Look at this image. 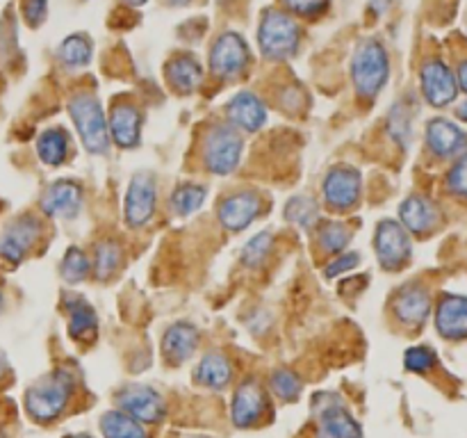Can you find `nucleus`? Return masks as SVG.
Returning <instances> with one entry per match:
<instances>
[{"label": "nucleus", "instance_id": "obj_1", "mask_svg": "<svg viewBox=\"0 0 467 438\" xmlns=\"http://www.w3.org/2000/svg\"><path fill=\"white\" fill-rule=\"evenodd\" d=\"M351 78H354L356 94L360 99L374 100L381 94L390 78V57L381 41H360L351 59Z\"/></svg>", "mask_w": 467, "mask_h": 438}, {"label": "nucleus", "instance_id": "obj_2", "mask_svg": "<svg viewBox=\"0 0 467 438\" xmlns=\"http://www.w3.org/2000/svg\"><path fill=\"white\" fill-rule=\"evenodd\" d=\"M73 391L71 372L67 370H55L53 374L36 381L26 392V409L32 420L36 422H53L67 409V402Z\"/></svg>", "mask_w": 467, "mask_h": 438}, {"label": "nucleus", "instance_id": "obj_3", "mask_svg": "<svg viewBox=\"0 0 467 438\" xmlns=\"http://www.w3.org/2000/svg\"><path fill=\"white\" fill-rule=\"evenodd\" d=\"M68 114L89 153L103 155L109 146V128L103 105L94 94H76L68 100Z\"/></svg>", "mask_w": 467, "mask_h": 438}, {"label": "nucleus", "instance_id": "obj_4", "mask_svg": "<svg viewBox=\"0 0 467 438\" xmlns=\"http://www.w3.org/2000/svg\"><path fill=\"white\" fill-rule=\"evenodd\" d=\"M301 27L281 9H267L258 27L260 53L267 59H287L299 50Z\"/></svg>", "mask_w": 467, "mask_h": 438}, {"label": "nucleus", "instance_id": "obj_5", "mask_svg": "<svg viewBox=\"0 0 467 438\" xmlns=\"http://www.w3.org/2000/svg\"><path fill=\"white\" fill-rule=\"evenodd\" d=\"M242 151H244V141H242L240 132L231 126H217L205 137L203 162L208 172L217 173V176H226V173L237 169L242 160Z\"/></svg>", "mask_w": 467, "mask_h": 438}, {"label": "nucleus", "instance_id": "obj_6", "mask_svg": "<svg viewBox=\"0 0 467 438\" xmlns=\"http://www.w3.org/2000/svg\"><path fill=\"white\" fill-rule=\"evenodd\" d=\"M374 251L383 269H401L410 260L413 254V242L409 231L395 219H383L374 231Z\"/></svg>", "mask_w": 467, "mask_h": 438}, {"label": "nucleus", "instance_id": "obj_7", "mask_svg": "<svg viewBox=\"0 0 467 438\" xmlns=\"http://www.w3.org/2000/svg\"><path fill=\"white\" fill-rule=\"evenodd\" d=\"M251 62L249 44L237 32H223L217 41H214L213 50H210V68L214 76L231 80V78L242 76Z\"/></svg>", "mask_w": 467, "mask_h": 438}, {"label": "nucleus", "instance_id": "obj_8", "mask_svg": "<svg viewBox=\"0 0 467 438\" xmlns=\"http://www.w3.org/2000/svg\"><path fill=\"white\" fill-rule=\"evenodd\" d=\"M420 87H422L424 100L433 108H447L459 96L456 73L451 71L450 64L438 57L427 59L422 64V68H420Z\"/></svg>", "mask_w": 467, "mask_h": 438}, {"label": "nucleus", "instance_id": "obj_9", "mask_svg": "<svg viewBox=\"0 0 467 438\" xmlns=\"http://www.w3.org/2000/svg\"><path fill=\"white\" fill-rule=\"evenodd\" d=\"M324 201L331 210H351L358 205L360 192H363V178L354 167H333L324 178Z\"/></svg>", "mask_w": 467, "mask_h": 438}, {"label": "nucleus", "instance_id": "obj_10", "mask_svg": "<svg viewBox=\"0 0 467 438\" xmlns=\"http://www.w3.org/2000/svg\"><path fill=\"white\" fill-rule=\"evenodd\" d=\"M41 226L32 214L14 219L0 235V263L18 265L39 240Z\"/></svg>", "mask_w": 467, "mask_h": 438}, {"label": "nucleus", "instance_id": "obj_11", "mask_svg": "<svg viewBox=\"0 0 467 438\" xmlns=\"http://www.w3.org/2000/svg\"><path fill=\"white\" fill-rule=\"evenodd\" d=\"M117 404L123 413L135 418L137 422H158L164 415V400L158 391L149 386H128L119 391Z\"/></svg>", "mask_w": 467, "mask_h": 438}, {"label": "nucleus", "instance_id": "obj_12", "mask_svg": "<svg viewBox=\"0 0 467 438\" xmlns=\"http://www.w3.org/2000/svg\"><path fill=\"white\" fill-rule=\"evenodd\" d=\"M155 181L150 173H135L126 192V222L132 228L149 224L155 214Z\"/></svg>", "mask_w": 467, "mask_h": 438}, {"label": "nucleus", "instance_id": "obj_13", "mask_svg": "<svg viewBox=\"0 0 467 438\" xmlns=\"http://www.w3.org/2000/svg\"><path fill=\"white\" fill-rule=\"evenodd\" d=\"M427 146L436 158L450 160L456 158L465 151L467 146V132L459 123H454L451 119L436 117L427 123Z\"/></svg>", "mask_w": 467, "mask_h": 438}, {"label": "nucleus", "instance_id": "obj_14", "mask_svg": "<svg viewBox=\"0 0 467 438\" xmlns=\"http://www.w3.org/2000/svg\"><path fill=\"white\" fill-rule=\"evenodd\" d=\"M317 438H363V429L356 422L354 415L342 406L337 395L333 397V402L317 406Z\"/></svg>", "mask_w": 467, "mask_h": 438}, {"label": "nucleus", "instance_id": "obj_15", "mask_svg": "<svg viewBox=\"0 0 467 438\" xmlns=\"http://www.w3.org/2000/svg\"><path fill=\"white\" fill-rule=\"evenodd\" d=\"M267 411V395L255 379H246L235 391L231 404V418L240 429L258 422Z\"/></svg>", "mask_w": 467, "mask_h": 438}, {"label": "nucleus", "instance_id": "obj_16", "mask_svg": "<svg viewBox=\"0 0 467 438\" xmlns=\"http://www.w3.org/2000/svg\"><path fill=\"white\" fill-rule=\"evenodd\" d=\"M260 196L255 192H235V194L226 196L219 205V222L223 228L233 233H240L254 222L260 214Z\"/></svg>", "mask_w": 467, "mask_h": 438}, {"label": "nucleus", "instance_id": "obj_17", "mask_svg": "<svg viewBox=\"0 0 467 438\" xmlns=\"http://www.w3.org/2000/svg\"><path fill=\"white\" fill-rule=\"evenodd\" d=\"M41 210L55 219H73L82 210V190L78 182L57 181L41 196Z\"/></svg>", "mask_w": 467, "mask_h": 438}, {"label": "nucleus", "instance_id": "obj_18", "mask_svg": "<svg viewBox=\"0 0 467 438\" xmlns=\"http://www.w3.org/2000/svg\"><path fill=\"white\" fill-rule=\"evenodd\" d=\"M400 222L409 233L424 235V233H431L441 224V210L429 196L413 194L401 201Z\"/></svg>", "mask_w": 467, "mask_h": 438}, {"label": "nucleus", "instance_id": "obj_19", "mask_svg": "<svg viewBox=\"0 0 467 438\" xmlns=\"http://www.w3.org/2000/svg\"><path fill=\"white\" fill-rule=\"evenodd\" d=\"M436 328L447 340L467 338V297L445 295L436 306Z\"/></svg>", "mask_w": 467, "mask_h": 438}, {"label": "nucleus", "instance_id": "obj_20", "mask_svg": "<svg viewBox=\"0 0 467 438\" xmlns=\"http://www.w3.org/2000/svg\"><path fill=\"white\" fill-rule=\"evenodd\" d=\"M226 114L233 126L244 132H255L267 123V110H265L263 100L251 91H240L237 96H233L226 105Z\"/></svg>", "mask_w": 467, "mask_h": 438}, {"label": "nucleus", "instance_id": "obj_21", "mask_svg": "<svg viewBox=\"0 0 467 438\" xmlns=\"http://www.w3.org/2000/svg\"><path fill=\"white\" fill-rule=\"evenodd\" d=\"M395 315L406 327H420L431 315V295L420 283H410L400 292L395 301Z\"/></svg>", "mask_w": 467, "mask_h": 438}, {"label": "nucleus", "instance_id": "obj_22", "mask_svg": "<svg viewBox=\"0 0 467 438\" xmlns=\"http://www.w3.org/2000/svg\"><path fill=\"white\" fill-rule=\"evenodd\" d=\"M109 137L119 149H135L141 141V114L135 105L123 103L112 110L109 117Z\"/></svg>", "mask_w": 467, "mask_h": 438}, {"label": "nucleus", "instance_id": "obj_23", "mask_svg": "<svg viewBox=\"0 0 467 438\" xmlns=\"http://www.w3.org/2000/svg\"><path fill=\"white\" fill-rule=\"evenodd\" d=\"M196 347H199V331L190 322H176L162 338V354L171 365H181L192 359Z\"/></svg>", "mask_w": 467, "mask_h": 438}, {"label": "nucleus", "instance_id": "obj_24", "mask_svg": "<svg viewBox=\"0 0 467 438\" xmlns=\"http://www.w3.org/2000/svg\"><path fill=\"white\" fill-rule=\"evenodd\" d=\"M167 80L173 91L192 94L203 80V67L192 55H178L167 64Z\"/></svg>", "mask_w": 467, "mask_h": 438}, {"label": "nucleus", "instance_id": "obj_25", "mask_svg": "<svg viewBox=\"0 0 467 438\" xmlns=\"http://www.w3.org/2000/svg\"><path fill=\"white\" fill-rule=\"evenodd\" d=\"M231 377H233L231 360H228L223 354H217V351L205 354L194 370V381L205 388H214V391L226 388L228 383H231Z\"/></svg>", "mask_w": 467, "mask_h": 438}, {"label": "nucleus", "instance_id": "obj_26", "mask_svg": "<svg viewBox=\"0 0 467 438\" xmlns=\"http://www.w3.org/2000/svg\"><path fill=\"white\" fill-rule=\"evenodd\" d=\"M68 336L73 340H91L96 336V328H99V318H96V310L87 304L82 297H71L68 299Z\"/></svg>", "mask_w": 467, "mask_h": 438}, {"label": "nucleus", "instance_id": "obj_27", "mask_svg": "<svg viewBox=\"0 0 467 438\" xmlns=\"http://www.w3.org/2000/svg\"><path fill=\"white\" fill-rule=\"evenodd\" d=\"M68 137L62 128H48L36 137V155L48 167H57L67 160Z\"/></svg>", "mask_w": 467, "mask_h": 438}, {"label": "nucleus", "instance_id": "obj_28", "mask_svg": "<svg viewBox=\"0 0 467 438\" xmlns=\"http://www.w3.org/2000/svg\"><path fill=\"white\" fill-rule=\"evenodd\" d=\"M57 55L67 68H82L91 62L94 44H91V39L85 32H76V35L67 36V39L59 44Z\"/></svg>", "mask_w": 467, "mask_h": 438}, {"label": "nucleus", "instance_id": "obj_29", "mask_svg": "<svg viewBox=\"0 0 467 438\" xmlns=\"http://www.w3.org/2000/svg\"><path fill=\"white\" fill-rule=\"evenodd\" d=\"M100 432L105 438H146L141 424L123 411H108L100 418Z\"/></svg>", "mask_w": 467, "mask_h": 438}, {"label": "nucleus", "instance_id": "obj_30", "mask_svg": "<svg viewBox=\"0 0 467 438\" xmlns=\"http://www.w3.org/2000/svg\"><path fill=\"white\" fill-rule=\"evenodd\" d=\"M208 199V190L201 185H178L176 190L171 192V210L181 217H190L194 214L201 205Z\"/></svg>", "mask_w": 467, "mask_h": 438}, {"label": "nucleus", "instance_id": "obj_31", "mask_svg": "<svg viewBox=\"0 0 467 438\" xmlns=\"http://www.w3.org/2000/svg\"><path fill=\"white\" fill-rule=\"evenodd\" d=\"M91 269V263L89 258H87L85 251L80 249V246H68L67 254H64V260H62V267H59V274H62V278L67 283H82L87 278V274H89Z\"/></svg>", "mask_w": 467, "mask_h": 438}, {"label": "nucleus", "instance_id": "obj_32", "mask_svg": "<svg viewBox=\"0 0 467 438\" xmlns=\"http://www.w3.org/2000/svg\"><path fill=\"white\" fill-rule=\"evenodd\" d=\"M388 130H390V135L395 137L400 146L406 149L410 144V137H413V114L406 110L404 103H397L392 108L390 119H388Z\"/></svg>", "mask_w": 467, "mask_h": 438}, {"label": "nucleus", "instance_id": "obj_33", "mask_svg": "<svg viewBox=\"0 0 467 438\" xmlns=\"http://www.w3.org/2000/svg\"><path fill=\"white\" fill-rule=\"evenodd\" d=\"M119 265H121V249H119V245H114V242H100V245L96 246L94 258L96 276H99L100 281H105V278H109L117 272Z\"/></svg>", "mask_w": 467, "mask_h": 438}, {"label": "nucleus", "instance_id": "obj_34", "mask_svg": "<svg viewBox=\"0 0 467 438\" xmlns=\"http://www.w3.org/2000/svg\"><path fill=\"white\" fill-rule=\"evenodd\" d=\"M317 203H315L310 196H295V199L287 201L285 205V219H290L296 226H313L315 219H317Z\"/></svg>", "mask_w": 467, "mask_h": 438}, {"label": "nucleus", "instance_id": "obj_35", "mask_svg": "<svg viewBox=\"0 0 467 438\" xmlns=\"http://www.w3.org/2000/svg\"><path fill=\"white\" fill-rule=\"evenodd\" d=\"M272 246H274L272 233L267 231L258 233V235L251 237V240L246 242L244 249H242V263H244L246 267H258V265H263L265 260H267Z\"/></svg>", "mask_w": 467, "mask_h": 438}, {"label": "nucleus", "instance_id": "obj_36", "mask_svg": "<svg viewBox=\"0 0 467 438\" xmlns=\"http://www.w3.org/2000/svg\"><path fill=\"white\" fill-rule=\"evenodd\" d=\"M269 386L283 402H295L301 395V379L292 370H276L269 379Z\"/></svg>", "mask_w": 467, "mask_h": 438}, {"label": "nucleus", "instance_id": "obj_37", "mask_svg": "<svg viewBox=\"0 0 467 438\" xmlns=\"http://www.w3.org/2000/svg\"><path fill=\"white\" fill-rule=\"evenodd\" d=\"M319 242H322L324 251H328V254H340L351 242V231L347 226H342V224L328 222L319 231Z\"/></svg>", "mask_w": 467, "mask_h": 438}, {"label": "nucleus", "instance_id": "obj_38", "mask_svg": "<svg viewBox=\"0 0 467 438\" xmlns=\"http://www.w3.org/2000/svg\"><path fill=\"white\" fill-rule=\"evenodd\" d=\"M436 363H438L436 351L427 345L410 347V349H406L404 354V368L409 370V372H420V374L429 372Z\"/></svg>", "mask_w": 467, "mask_h": 438}, {"label": "nucleus", "instance_id": "obj_39", "mask_svg": "<svg viewBox=\"0 0 467 438\" xmlns=\"http://www.w3.org/2000/svg\"><path fill=\"white\" fill-rule=\"evenodd\" d=\"M447 190L456 199L467 201V151L456 155L454 164H451L450 173H447Z\"/></svg>", "mask_w": 467, "mask_h": 438}, {"label": "nucleus", "instance_id": "obj_40", "mask_svg": "<svg viewBox=\"0 0 467 438\" xmlns=\"http://www.w3.org/2000/svg\"><path fill=\"white\" fill-rule=\"evenodd\" d=\"M283 5L296 16L315 18L328 7V0H283Z\"/></svg>", "mask_w": 467, "mask_h": 438}, {"label": "nucleus", "instance_id": "obj_41", "mask_svg": "<svg viewBox=\"0 0 467 438\" xmlns=\"http://www.w3.org/2000/svg\"><path fill=\"white\" fill-rule=\"evenodd\" d=\"M23 16L27 26L39 27L48 16V0H23Z\"/></svg>", "mask_w": 467, "mask_h": 438}, {"label": "nucleus", "instance_id": "obj_42", "mask_svg": "<svg viewBox=\"0 0 467 438\" xmlns=\"http://www.w3.org/2000/svg\"><path fill=\"white\" fill-rule=\"evenodd\" d=\"M356 265H358V254H342L340 258L331 260V263L327 265L324 274H327V278H336V276H340V274L354 269Z\"/></svg>", "mask_w": 467, "mask_h": 438}, {"label": "nucleus", "instance_id": "obj_43", "mask_svg": "<svg viewBox=\"0 0 467 438\" xmlns=\"http://www.w3.org/2000/svg\"><path fill=\"white\" fill-rule=\"evenodd\" d=\"M456 82H459V89H463L467 94V59L461 62L459 71H456Z\"/></svg>", "mask_w": 467, "mask_h": 438}, {"label": "nucleus", "instance_id": "obj_44", "mask_svg": "<svg viewBox=\"0 0 467 438\" xmlns=\"http://www.w3.org/2000/svg\"><path fill=\"white\" fill-rule=\"evenodd\" d=\"M456 117H459L461 121L467 123V100H463V103H461L459 108H456Z\"/></svg>", "mask_w": 467, "mask_h": 438}, {"label": "nucleus", "instance_id": "obj_45", "mask_svg": "<svg viewBox=\"0 0 467 438\" xmlns=\"http://www.w3.org/2000/svg\"><path fill=\"white\" fill-rule=\"evenodd\" d=\"M164 3L171 5V7H185V5L190 3V0H164Z\"/></svg>", "mask_w": 467, "mask_h": 438}, {"label": "nucleus", "instance_id": "obj_46", "mask_svg": "<svg viewBox=\"0 0 467 438\" xmlns=\"http://www.w3.org/2000/svg\"><path fill=\"white\" fill-rule=\"evenodd\" d=\"M123 3H126L128 7H141V5H146L149 0H123Z\"/></svg>", "mask_w": 467, "mask_h": 438}, {"label": "nucleus", "instance_id": "obj_47", "mask_svg": "<svg viewBox=\"0 0 467 438\" xmlns=\"http://www.w3.org/2000/svg\"><path fill=\"white\" fill-rule=\"evenodd\" d=\"M5 372H7V360H5V356L0 354V377H3Z\"/></svg>", "mask_w": 467, "mask_h": 438}, {"label": "nucleus", "instance_id": "obj_48", "mask_svg": "<svg viewBox=\"0 0 467 438\" xmlns=\"http://www.w3.org/2000/svg\"><path fill=\"white\" fill-rule=\"evenodd\" d=\"M73 438H91V436H87V433H80V436H73Z\"/></svg>", "mask_w": 467, "mask_h": 438}, {"label": "nucleus", "instance_id": "obj_49", "mask_svg": "<svg viewBox=\"0 0 467 438\" xmlns=\"http://www.w3.org/2000/svg\"><path fill=\"white\" fill-rule=\"evenodd\" d=\"M0 308H3V295H0Z\"/></svg>", "mask_w": 467, "mask_h": 438}]
</instances>
